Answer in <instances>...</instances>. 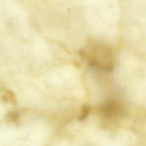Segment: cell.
Returning <instances> with one entry per match:
<instances>
[{
	"label": "cell",
	"instance_id": "cell-1",
	"mask_svg": "<svg viewBox=\"0 0 146 146\" xmlns=\"http://www.w3.org/2000/svg\"><path fill=\"white\" fill-rule=\"evenodd\" d=\"M82 54L92 66L107 71L113 69L112 50L107 44L94 41L88 45L87 49L82 51Z\"/></svg>",
	"mask_w": 146,
	"mask_h": 146
},
{
	"label": "cell",
	"instance_id": "cell-2",
	"mask_svg": "<svg viewBox=\"0 0 146 146\" xmlns=\"http://www.w3.org/2000/svg\"><path fill=\"white\" fill-rule=\"evenodd\" d=\"M101 113L106 118H112L119 117L123 113V109L120 104L115 101H110L106 103L101 108Z\"/></svg>",
	"mask_w": 146,
	"mask_h": 146
},
{
	"label": "cell",
	"instance_id": "cell-3",
	"mask_svg": "<svg viewBox=\"0 0 146 146\" xmlns=\"http://www.w3.org/2000/svg\"><path fill=\"white\" fill-rule=\"evenodd\" d=\"M90 113V108L87 106H84L81 111V113H80L79 116H78V121H84L86 118L88 117V114Z\"/></svg>",
	"mask_w": 146,
	"mask_h": 146
}]
</instances>
